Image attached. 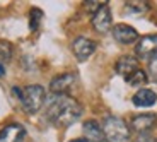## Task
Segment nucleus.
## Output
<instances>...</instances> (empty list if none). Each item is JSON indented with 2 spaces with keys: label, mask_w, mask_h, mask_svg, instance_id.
<instances>
[{
  "label": "nucleus",
  "mask_w": 157,
  "mask_h": 142,
  "mask_svg": "<svg viewBox=\"0 0 157 142\" xmlns=\"http://www.w3.org/2000/svg\"><path fill=\"white\" fill-rule=\"evenodd\" d=\"M82 115V106L67 94H55L48 99L46 118L56 127H68L75 123Z\"/></svg>",
  "instance_id": "nucleus-1"
},
{
  "label": "nucleus",
  "mask_w": 157,
  "mask_h": 142,
  "mask_svg": "<svg viewBox=\"0 0 157 142\" xmlns=\"http://www.w3.org/2000/svg\"><path fill=\"white\" fill-rule=\"evenodd\" d=\"M14 93H17L22 103V108L28 111L29 115H34L39 111V108L44 105V87L39 86V84H29L19 91V89H14Z\"/></svg>",
  "instance_id": "nucleus-2"
},
{
  "label": "nucleus",
  "mask_w": 157,
  "mask_h": 142,
  "mask_svg": "<svg viewBox=\"0 0 157 142\" xmlns=\"http://www.w3.org/2000/svg\"><path fill=\"white\" fill-rule=\"evenodd\" d=\"M102 132L109 142H126L130 139V127L120 116H106L102 122Z\"/></svg>",
  "instance_id": "nucleus-3"
},
{
  "label": "nucleus",
  "mask_w": 157,
  "mask_h": 142,
  "mask_svg": "<svg viewBox=\"0 0 157 142\" xmlns=\"http://www.w3.org/2000/svg\"><path fill=\"white\" fill-rule=\"evenodd\" d=\"M78 77L74 72H65V74H60L56 77H53L50 82V91L53 94H67L77 86Z\"/></svg>",
  "instance_id": "nucleus-4"
},
{
  "label": "nucleus",
  "mask_w": 157,
  "mask_h": 142,
  "mask_svg": "<svg viewBox=\"0 0 157 142\" xmlns=\"http://www.w3.org/2000/svg\"><path fill=\"white\" fill-rule=\"evenodd\" d=\"M135 53L140 58H152L157 53V34H147L140 38L135 46Z\"/></svg>",
  "instance_id": "nucleus-5"
},
{
  "label": "nucleus",
  "mask_w": 157,
  "mask_h": 142,
  "mask_svg": "<svg viewBox=\"0 0 157 142\" xmlns=\"http://www.w3.org/2000/svg\"><path fill=\"white\" fill-rule=\"evenodd\" d=\"M92 28L98 33H106L111 29V10L106 4H102L92 14Z\"/></svg>",
  "instance_id": "nucleus-6"
},
{
  "label": "nucleus",
  "mask_w": 157,
  "mask_h": 142,
  "mask_svg": "<svg viewBox=\"0 0 157 142\" xmlns=\"http://www.w3.org/2000/svg\"><path fill=\"white\" fill-rule=\"evenodd\" d=\"M72 50H74L75 57L80 62H84V60H87L96 51V43L92 40H89V38L78 36V38L74 40V43H72Z\"/></svg>",
  "instance_id": "nucleus-7"
},
{
  "label": "nucleus",
  "mask_w": 157,
  "mask_h": 142,
  "mask_svg": "<svg viewBox=\"0 0 157 142\" xmlns=\"http://www.w3.org/2000/svg\"><path fill=\"white\" fill-rule=\"evenodd\" d=\"M113 38L121 45H132L138 40V33L135 28L121 22V24H116L113 28Z\"/></svg>",
  "instance_id": "nucleus-8"
},
{
  "label": "nucleus",
  "mask_w": 157,
  "mask_h": 142,
  "mask_svg": "<svg viewBox=\"0 0 157 142\" xmlns=\"http://www.w3.org/2000/svg\"><path fill=\"white\" fill-rule=\"evenodd\" d=\"M155 123H157V116L154 113H140V115H135L133 118H132L130 127L133 130L144 134V132L152 130L154 127H155Z\"/></svg>",
  "instance_id": "nucleus-9"
},
{
  "label": "nucleus",
  "mask_w": 157,
  "mask_h": 142,
  "mask_svg": "<svg viewBox=\"0 0 157 142\" xmlns=\"http://www.w3.org/2000/svg\"><path fill=\"white\" fill-rule=\"evenodd\" d=\"M26 137V128L19 123H9L0 130V142H22Z\"/></svg>",
  "instance_id": "nucleus-10"
},
{
  "label": "nucleus",
  "mask_w": 157,
  "mask_h": 142,
  "mask_svg": "<svg viewBox=\"0 0 157 142\" xmlns=\"http://www.w3.org/2000/svg\"><path fill=\"white\" fill-rule=\"evenodd\" d=\"M135 106L138 108H149V106H154L157 101V94L152 91V89H140L133 94L132 98Z\"/></svg>",
  "instance_id": "nucleus-11"
},
{
  "label": "nucleus",
  "mask_w": 157,
  "mask_h": 142,
  "mask_svg": "<svg viewBox=\"0 0 157 142\" xmlns=\"http://www.w3.org/2000/svg\"><path fill=\"white\" fill-rule=\"evenodd\" d=\"M84 135L89 142H102L106 139L102 132V125H99L96 120H87L84 123Z\"/></svg>",
  "instance_id": "nucleus-12"
},
{
  "label": "nucleus",
  "mask_w": 157,
  "mask_h": 142,
  "mask_svg": "<svg viewBox=\"0 0 157 142\" xmlns=\"http://www.w3.org/2000/svg\"><path fill=\"white\" fill-rule=\"evenodd\" d=\"M114 69H116V72L120 75H123V77H128V75H132L135 70H138V60L133 58V57H121V58H118L116 65H114Z\"/></svg>",
  "instance_id": "nucleus-13"
},
{
  "label": "nucleus",
  "mask_w": 157,
  "mask_h": 142,
  "mask_svg": "<svg viewBox=\"0 0 157 142\" xmlns=\"http://www.w3.org/2000/svg\"><path fill=\"white\" fill-rule=\"evenodd\" d=\"M147 79H149V77H147V74H145L144 70H142V69H138V70H135L132 75H128V77H126L125 81L130 84V86L138 87V86H144V84L147 82Z\"/></svg>",
  "instance_id": "nucleus-14"
},
{
  "label": "nucleus",
  "mask_w": 157,
  "mask_h": 142,
  "mask_svg": "<svg viewBox=\"0 0 157 142\" xmlns=\"http://www.w3.org/2000/svg\"><path fill=\"white\" fill-rule=\"evenodd\" d=\"M12 58V45L7 41H0V63H7Z\"/></svg>",
  "instance_id": "nucleus-15"
},
{
  "label": "nucleus",
  "mask_w": 157,
  "mask_h": 142,
  "mask_svg": "<svg viewBox=\"0 0 157 142\" xmlns=\"http://www.w3.org/2000/svg\"><path fill=\"white\" fill-rule=\"evenodd\" d=\"M125 9L128 12H137V14H142V12H145L149 9L147 2H126Z\"/></svg>",
  "instance_id": "nucleus-16"
},
{
  "label": "nucleus",
  "mask_w": 157,
  "mask_h": 142,
  "mask_svg": "<svg viewBox=\"0 0 157 142\" xmlns=\"http://www.w3.org/2000/svg\"><path fill=\"white\" fill-rule=\"evenodd\" d=\"M31 19H29V28L34 31L36 28L39 26V22H41V16H43V12L39 10V9H31Z\"/></svg>",
  "instance_id": "nucleus-17"
},
{
  "label": "nucleus",
  "mask_w": 157,
  "mask_h": 142,
  "mask_svg": "<svg viewBox=\"0 0 157 142\" xmlns=\"http://www.w3.org/2000/svg\"><path fill=\"white\" fill-rule=\"evenodd\" d=\"M149 72H150V75H152L154 79L157 81V53L150 58V62H149Z\"/></svg>",
  "instance_id": "nucleus-18"
},
{
  "label": "nucleus",
  "mask_w": 157,
  "mask_h": 142,
  "mask_svg": "<svg viewBox=\"0 0 157 142\" xmlns=\"http://www.w3.org/2000/svg\"><path fill=\"white\" fill-rule=\"evenodd\" d=\"M135 142H157V139L150 137V135H140Z\"/></svg>",
  "instance_id": "nucleus-19"
},
{
  "label": "nucleus",
  "mask_w": 157,
  "mask_h": 142,
  "mask_svg": "<svg viewBox=\"0 0 157 142\" xmlns=\"http://www.w3.org/2000/svg\"><path fill=\"white\" fill-rule=\"evenodd\" d=\"M5 74V69H4V63H0V77H4Z\"/></svg>",
  "instance_id": "nucleus-20"
},
{
  "label": "nucleus",
  "mask_w": 157,
  "mask_h": 142,
  "mask_svg": "<svg viewBox=\"0 0 157 142\" xmlns=\"http://www.w3.org/2000/svg\"><path fill=\"white\" fill-rule=\"evenodd\" d=\"M70 142H89V140L84 137V139H74V140H70Z\"/></svg>",
  "instance_id": "nucleus-21"
},
{
  "label": "nucleus",
  "mask_w": 157,
  "mask_h": 142,
  "mask_svg": "<svg viewBox=\"0 0 157 142\" xmlns=\"http://www.w3.org/2000/svg\"><path fill=\"white\" fill-rule=\"evenodd\" d=\"M102 142H109V140H106V139H104V140H102Z\"/></svg>",
  "instance_id": "nucleus-22"
}]
</instances>
